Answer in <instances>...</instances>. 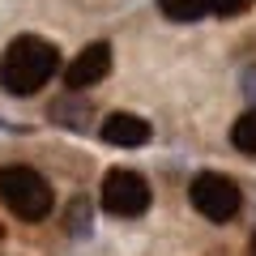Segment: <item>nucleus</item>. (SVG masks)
<instances>
[{
  "mask_svg": "<svg viewBox=\"0 0 256 256\" xmlns=\"http://www.w3.org/2000/svg\"><path fill=\"white\" fill-rule=\"evenodd\" d=\"M0 239H4V226H0Z\"/></svg>",
  "mask_w": 256,
  "mask_h": 256,
  "instance_id": "f8f14e48",
  "label": "nucleus"
},
{
  "mask_svg": "<svg viewBox=\"0 0 256 256\" xmlns=\"http://www.w3.org/2000/svg\"><path fill=\"white\" fill-rule=\"evenodd\" d=\"M102 141L120 146V150H137L150 141V120L132 116V111H116V116L102 120Z\"/></svg>",
  "mask_w": 256,
  "mask_h": 256,
  "instance_id": "423d86ee",
  "label": "nucleus"
},
{
  "mask_svg": "<svg viewBox=\"0 0 256 256\" xmlns=\"http://www.w3.org/2000/svg\"><path fill=\"white\" fill-rule=\"evenodd\" d=\"M230 141H235V150H244V154H256V107L244 111V116L235 120V128H230Z\"/></svg>",
  "mask_w": 256,
  "mask_h": 256,
  "instance_id": "0eeeda50",
  "label": "nucleus"
},
{
  "mask_svg": "<svg viewBox=\"0 0 256 256\" xmlns=\"http://www.w3.org/2000/svg\"><path fill=\"white\" fill-rule=\"evenodd\" d=\"M60 68V52H56L47 38L38 34H22L4 47V60H0V86L18 98L38 94V86L52 82V73Z\"/></svg>",
  "mask_w": 256,
  "mask_h": 256,
  "instance_id": "f257e3e1",
  "label": "nucleus"
},
{
  "mask_svg": "<svg viewBox=\"0 0 256 256\" xmlns=\"http://www.w3.org/2000/svg\"><path fill=\"white\" fill-rule=\"evenodd\" d=\"M252 256H256V235H252Z\"/></svg>",
  "mask_w": 256,
  "mask_h": 256,
  "instance_id": "9b49d317",
  "label": "nucleus"
},
{
  "mask_svg": "<svg viewBox=\"0 0 256 256\" xmlns=\"http://www.w3.org/2000/svg\"><path fill=\"white\" fill-rule=\"evenodd\" d=\"M107 73H111V47L107 43H90L73 64H68L64 82H68V90H73V94H82V90H90V86H98Z\"/></svg>",
  "mask_w": 256,
  "mask_h": 256,
  "instance_id": "39448f33",
  "label": "nucleus"
},
{
  "mask_svg": "<svg viewBox=\"0 0 256 256\" xmlns=\"http://www.w3.org/2000/svg\"><path fill=\"white\" fill-rule=\"evenodd\" d=\"M102 210L116 218H141L150 210V184L137 171H111L102 180Z\"/></svg>",
  "mask_w": 256,
  "mask_h": 256,
  "instance_id": "20e7f679",
  "label": "nucleus"
},
{
  "mask_svg": "<svg viewBox=\"0 0 256 256\" xmlns=\"http://www.w3.org/2000/svg\"><path fill=\"white\" fill-rule=\"evenodd\" d=\"M162 4V18L171 22H201L205 18V0H158Z\"/></svg>",
  "mask_w": 256,
  "mask_h": 256,
  "instance_id": "6e6552de",
  "label": "nucleus"
},
{
  "mask_svg": "<svg viewBox=\"0 0 256 256\" xmlns=\"http://www.w3.org/2000/svg\"><path fill=\"white\" fill-rule=\"evenodd\" d=\"M252 0H205V13H218V18H235V13H244Z\"/></svg>",
  "mask_w": 256,
  "mask_h": 256,
  "instance_id": "9d476101",
  "label": "nucleus"
},
{
  "mask_svg": "<svg viewBox=\"0 0 256 256\" xmlns=\"http://www.w3.org/2000/svg\"><path fill=\"white\" fill-rule=\"evenodd\" d=\"M64 226H68V235H90V201H86V196H77V201L68 205Z\"/></svg>",
  "mask_w": 256,
  "mask_h": 256,
  "instance_id": "1a4fd4ad",
  "label": "nucleus"
},
{
  "mask_svg": "<svg viewBox=\"0 0 256 256\" xmlns=\"http://www.w3.org/2000/svg\"><path fill=\"white\" fill-rule=\"evenodd\" d=\"M0 201L9 205V214L38 222L52 214V184L34 166H4L0 171Z\"/></svg>",
  "mask_w": 256,
  "mask_h": 256,
  "instance_id": "f03ea898",
  "label": "nucleus"
},
{
  "mask_svg": "<svg viewBox=\"0 0 256 256\" xmlns=\"http://www.w3.org/2000/svg\"><path fill=\"white\" fill-rule=\"evenodd\" d=\"M192 205H196V214H205L210 222H230L239 214V188L235 180H226V175L218 171H201L196 180H192Z\"/></svg>",
  "mask_w": 256,
  "mask_h": 256,
  "instance_id": "7ed1b4c3",
  "label": "nucleus"
}]
</instances>
